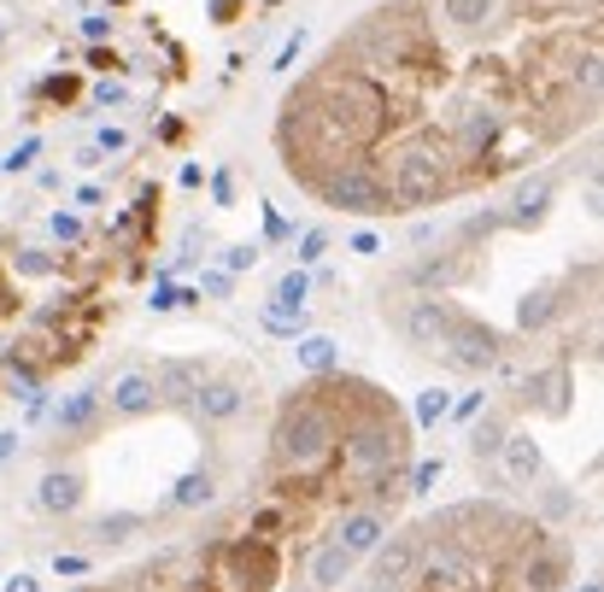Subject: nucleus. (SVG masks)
Here are the masks:
<instances>
[{"instance_id":"1","label":"nucleus","mask_w":604,"mask_h":592,"mask_svg":"<svg viewBox=\"0 0 604 592\" xmlns=\"http://www.w3.org/2000/svg\"><path fill=\"white\" fill-rule=\"evenodd\" d=\"M329 440H335V416H329L318 399L294 406L282 416V428H277V452L287 458V464H318V458L329 452Z\"/></svg>"},{"instance_id":"2","label":"nucleus","mask_w":604,"mask_h":592,"mask_svg":"<svg viewBox=\"0 0 604 592\" xmlns=\"http://www.w3.org/2000/svg\"><path fill=\"white\" fill-rule=\"evenodd\" d=\"M382 533H387V528H382V516H376V511H352L347 523H340L335 540L347 545L352 557H364V552H376V545H382Z\"/></svg>"},{"instance_id":"3","label":"nucleus","mask_w":604,"mask_h":592,"mask_svg":"<svg viewBox=\"0 0 604 592\" xmlns=\"http://www.w3.org/2000/svg\"><path fill=\"white\" fill-rule=\"evenodd\" d=\"M352 563H358V557L347 552V545H340V540H329L323 552L311 557V581H318V587H340V581L352 575Z\"/></svg>"},{"instance_id":"4","label":"nucleus","mask_w":604,"mask_h":592,"mask_svg":"<svg viewBox=\"0 0 604 592\" xmlns=\"http://www.w3.org/2000/svg\"><path fill=\"white\" fill-rule=\"evenodd\" d=\"M416 540H399V545H387L382 552V569H376V581L382 587H399V581H411V569H416Z\"/></svg>"},{"instance_id":"5","label":"nucleus","mask_w":604,"mask_h":592,"mask_svg":"<svg viewBox=\"0 0 604 592\" xmlns=\"http://www.w3.org/2000/svg\"><path fill=\"white\" fill-rule=\"evenodd\" d=\"M112 406L129 411V416H136V411H147V406H153V382H147V375H124V382L112 387Z\"/></svg>"},{"instance_id":"6","label":"nucleus","mask_w":604,"mask_h":592,"mask_svg":"<svg viewBox=\"0 0 604 592\" xmlns=\"http://www.w3.org/2000/svg\"><path fill=\"white\" fill-rule=\"evenodd\" d=\"M77 499H82L77 475H48V481H41V504H48V511H70Z\"/></svg>"},{"instance_id":"7","label":"nucleus","mask_w":604,"mask_h":592,"mask_svg":"<svg viewBox=\"0 0 604 592\" xmlns=\"http://www.w3.org/2000/svg\"><path fill=\"white\" fill-rule=\"evenodd\" d=\"M557 575H564V552H545L540 563L528 557V592H552Z\"/></svg>"},{"instance_id":"8","label":"nucleus","mask_w":604,"mask_h":592,"mask_svg":"<svg viewBox=\"0 0 604 592\" xmlns=\"http://www.w3.org/2000/svg\"><path fill=\"white\" fill-rule=\"evenodd\" d=\"M299 364H306V370H329V364H335V340H323V335L299 340Z\"/></svg>"},{"instance_id":"9","label":"nucleus","mask_w":604,"mask_h":592,"mask_svg":"<svg viewBox=\"0 0 604 592\" xmlns=\"http://www.w3.org/2000/svg\"><path fill=\"white\" fill-rule=\"evenodd\" d=\"M535 469H540V452L528 440H511V475L516 481H535Z\"/></svg>"},{"instance_id":"10","label":"nucleus","mask_w":604,"mask_h":592,"mask_svg":"<svg viewBox=\"0 0 604 592\" xmlns=\"http://www.w3.org/2000/svg\"><path fill=\"white\" fill-rule=\"evenodd\" d=\"M89 416H94V394H77V399H70V406L60 411V423H65V428H82Z\"/></svg>"},{"instance_id":"11","label":"nucleus","mask_w":604,"mask_h":592,"mask_svg":"<svg viewBox=\"0 0 604 592\" xmlns=\"http://www.w3.org/2000/svg\"><path fill=\"white\" fill-rule=\"evenodd\" d=\"M200 499H211V481L206 475H189V481L177 487V504H200Z\"/></svg>"},{"instance_id":"12","label":"nucleus","mask_w":604,"mask_h":592,"mask_svg":"<svg viewBox=\"0 0 604 592\" xmlns=\"http://www.w3.org/2000/svg\"><path fill=\"white\" fill-rule=\"evenodd\" d=\"M416 416H423V423H440V416H446V394H423V406H416Z\"/></svg>"},{"instance_id":"13","label":"nucleus","mask_w":604,"mask_h":592,"mask_svg":"<svg viewBox=\"0 0 604 592\" xmlns=\"http://www.w3.org/2000/svg\"><path fill=\"white\" fill-rule=\"evenodd\" d=\"M235 406H241V399H235V394H229V387H218V394H211V399H206V411H211V416H229V411H235Z\"/></svg>"},{"instance_id":"14","label":"nucleus","mask_w":604,"mask_h":592,"mask_svg":"<svg viewBox=\"0 0 604 592\" xmlns=\"http://www.w3.org/2000/svg\"><path fill=\"white\" fill-rule=\"evenodd\" d=\"M299 247H306V253H299V258H318V253L329 247V235H323V229H311V235H306V241H299Z\"/></svg>"},{"instance_id":"15","label":"nucleus","mask_w":604,"mask_h":592,"mask_svg":"<svg viewBox=\"0 0 604 592\" xmlns=\"http://www.w3.org/2000/svg\"><path fill=\"white\" fill-rule=\"evenodd\" d=\"M0 592H41V587L30 581V575H18V581H7V587H0Z\"/></svg>"},{"instance_id":"16","label":"nucleus","mask_w":604,"mask_h":592,"mask_svg":"<svg viewBox=\"0 0 604 592\" xmlns=\"http://www.w3.org/2000/svg\"><path fill=\"white\" fill-rule=\"evenodd\" d=\"M575 592H599V581H581V587H575Z\"/></svg>"}]
</instances>
